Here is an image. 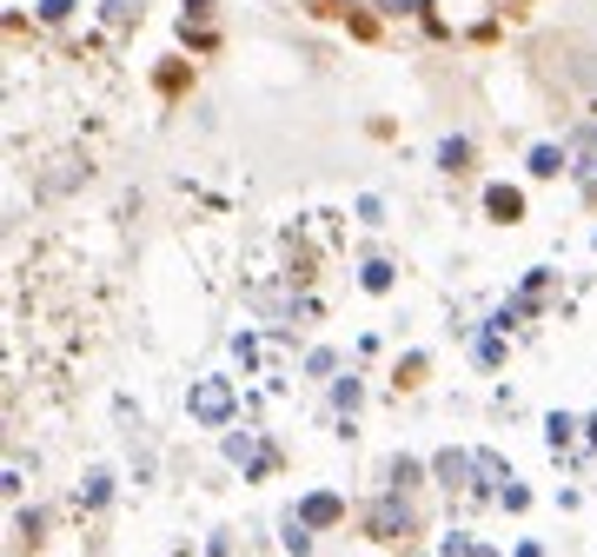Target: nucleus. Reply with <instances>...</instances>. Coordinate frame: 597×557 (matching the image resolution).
Returning a JSON list of instances; mask_svg holds the SVG:
<instances>
[{"label": "nucleus", "mask_w": 597, "mask_h": 557, "mask_svg": "<svg viewBox=\"0 0 597 557\" xmlns=\"http://www.w3.org/2000/svg\"><path fill=\"white\" fill-rule=\"evenodd\" d=\"M226 405H232V385H226V378H206V385L193 391V412H200V419H226Z\"/></svg>", "instance_id": "1"}, {"label": "nucleus", "mask_w": 597, "mask_h": 557, "mask_svg": "<svg viewBox=\"0 0 597 557\" xmlns=\"http://www.w3.org/2000/svg\"><path fill=\"white\" fill-rule=\"evenodd\" d=\"M558 167H564V153H551V146H538V153H532V173H545V180H551Z\"/></svg>", "instance_id": "2"}, {"label": "nucleus", "mask_w": 597, "mask_h": 557, "mask_svg": "<svg viewBox=\"0 0 597 557\" xmlns=\"http://www.w3.org/2000/svg\"><path fill=\"white\" fill-rule=\"evenodd\" d=\"M306 518H312V524H325V518H338V498H306Z\"/></svg>", "instance_id": "3"}, {"label": "nucleus", "mask_w": 597, "mask_h": 557, "mask_svg": "<svg viewBox=\"0 0 597 557\" xmlns=\"http://www.w3.org/2000/svg\"><path fill=\"white\" fill-rule=\"evenodd\" d=\"M491 213H498V219H518V193L498 186V193H491Z\"/></svg>", "instance_id": "4"}, {"label": "nucleus", "mask_w": 597, "mask_h": 557, "mask_svg": "<svg viewBox=\"0 0 597 557\" xmlns=\"http://www.w3.org/2000/svg\"><path fill=\"white\" fill-rule=\"evenodd\" d=\"M286 550H292V557H306V550H312V537H306V524H286Z\"/></svg>", "instance_id": "5"}]
</instances>
